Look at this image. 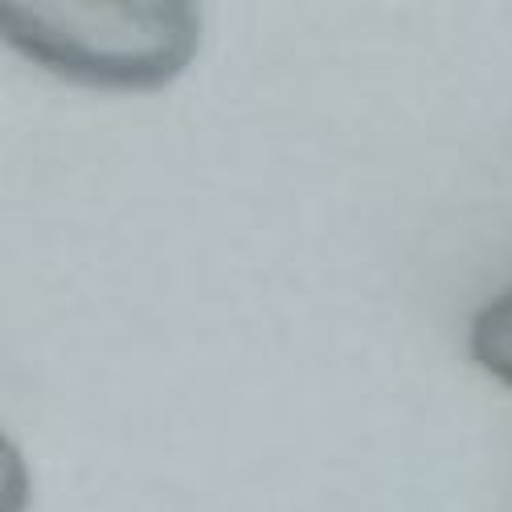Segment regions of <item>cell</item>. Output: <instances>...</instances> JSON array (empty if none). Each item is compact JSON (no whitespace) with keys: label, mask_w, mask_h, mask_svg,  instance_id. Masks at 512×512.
I'll list each match as a JSON object with an SVG mask.
<instances>
[{"label":"cell","mask_w":512,"mask_h":512,"mask_svg":"<svg viewBox=\"0 0 512 512\" xmlns=\"http://www.w3.org/2000/svg\"><path fill=\"white\" fill-rule=\"evenodd\" d=\"M467 353L492 381L512 390V283L496 291L488 304H480V312L472 316Z\"/></svg>","instance_id":"2"},{"label":"cell","mask_w":512,"mask_h":512,"mask_svg":"<svg viewBox=\"0 0 512 512\" xmlns=\"http://www.w3.org/2000/svg\"><path fill=\"white\" fill-rule=\"evenodd\" d=\"M0 33L58 78L152 91L193 62L201 17L181 0H5Z\"/></svg>","instance_id":"1"}]
</instances>
